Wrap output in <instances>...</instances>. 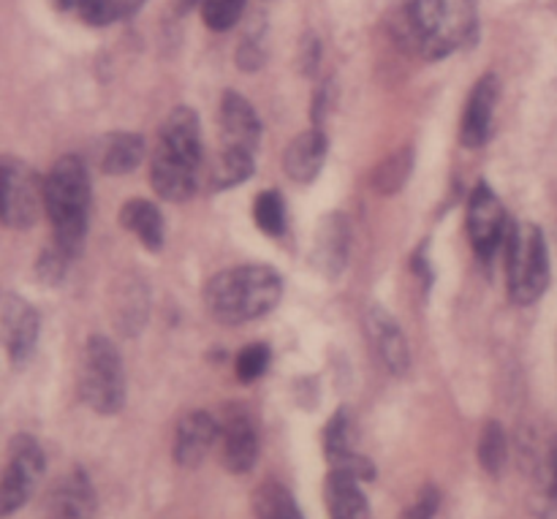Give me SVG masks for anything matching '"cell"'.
Masks as SVG:
<instances>
[{
  "label": "cell",
  "mask_w": 557,
  "mask_h": 519,
  "mask_svg": "<svg viewBox=\"0 0 557 519\" xmlns=\"http://www.w3.org/2000/svg\"><path fill=\"white\" fill-rule=\"evenodd\" d=\"M120 223L125 232L134 234L147 250H161L166 228H163V215L152 201L145 199H131L125 201L120 210Z\"/></svg>",
  "instance_id": "cell-21"
},
{
  "label": "cell",
  "mask_w": 557,
  "mask_h": 519,
  "mask_svg": "<svg viewBox=\"0 0 557 519\" xmlns=\"http://www.w3.org/2000/svg\"><path fill=\"white\" fill-rule=\"evenodd\" d=\"M441 509V493L435 487H422V493L417 495L411 506L406 509L403 519H433Z\"/></svg>",
  "instance_id": "cell-32"
},
{
  "label": "cell",
  "mask_w": 557,
  "mask_h": 519,
  "mask_svg": "<svg viewBox=\"0 0 557 519\" xmlns=\"http://www.w3.org/2000/svg\"><path fill=\"white\" fill-rule=\"evenodd\" d=\"M44 519H92L96 517V490L87 473L71 471L52 484L44 498Z\"/></svg>",
  "instance_id": "cell-10"
},
{
  "label": "cell",
  "mask_w": 557,
  "mask_h": 519,
  "mask_svg": "<svg viewBox=\"0 0 557 519\" xmlns=\"http://www.w3.org/2000/svg\"><path fill=\"white\" fill-rule=\"evenodd\" d=\"M413 169V150L406 147V150H397L392 152L389 158L375 166L373 172V188L384 196H395L403 185L408 183V174Z\"/></svg>",
  "instance_id": "cell-24"
},
{
  "label": "cell",
  "mask_w": 557,
  "mask_h": 519,
  "mask_svg": "<svg viewBox=\"0 0 557 519\" xmlns=\"http://www.w3.org/2000/svg\"><path fill=\"white\" fill-rule=\"evenodd\" d=\"M79 395L101 417H114L125 406L123 359L107 337L87 341L79 370Z\"/></svg>",
  "instance_id": "cell-6"
},
{
  "label": "cell",
  "mask_w": 557,
  "mask_h": 519,
  "mask_svg": "<svg viewBox=\"0 0 557 519\" xmlns=\"http://www.w3.org/2000/svg\"><path fill=\"white\" fill-rule=\"evenodd\" d=\"M201 163V125L190 107H177L163 120L150 163V185L161 199L185 201L194 196Z\"/></svg>",
  "instance_id": "cell-1"
},
{
  "label": "cell",
  "mask_w": 557,
  "mask_h": 519,
  "mask_svg": "<svg viewBox=\"0 0 557 519\" xmlns=\"http://www.w3.org/2000/svg\"><path fill=\"white\" fill-rule=\"evenodd\" d=\"M506 277L517 305H533L549 286V250L544 232L533 223L511 226L506 243Z\"/></svg>",
  "instance_id": "cell-5"
},
{
  "label": "cell",
  "mask_w": 557,
  "mask_h": 519,
  "mask_svg": "<svg viewBox=\"0 0 557 519\" xmlns=\"http://www.w3.org/2000/svg\"><path fill=\"white\" fill-rule=\"evenodd\" d=\"M509 457V444H506V430L498 422H487L479 438V462L490 477H498Z\"/></svg>",
  "instance_id": "cell-26"
},
{
  "label": "cell",
  "mask_w": 557,
  "mask_h": 519,
  "mask_svg": "<svg viewBox=\"0 0 557 519\" xmlns=\"http://www.w3.org/2000/svg\"><path fill=\"white\" fill-rule=\"evenodd\" d=\"M44 210L52 223L54 245L65 254H79L90 218V174L79 156H65L44 180Z\"/></svg>",
  "instance_id": "cell-3"
},
{
  "label": "cell",
  "mask_w": 557,
  "mask_h": 519,
  "mask_svg": "<svg viewBox=\"0 0 557 519\" xmlns=\"http://www.w3.org/2000/svg\"><path fill=\"white\" fill-rule=\"evenodd\" d=\"M38 341V316L22 297L5 294L3 297V343L9 359L22 368L36 351Z\"/></svg>",
  "instance_id": "cell-13"
},
{
  "label": "cell",
  "mask_w": 557,
  "mask_h": 519,
  "mask_svg": "<svg viewBox=\"0 0 557 519\" xmlns=\"http://www.w3.org/2000/svg\"><path fill=\"white\" fill-rule=\"evenodd\" d=\"M145 158V139L139 134H128V131H120L107 139L101 150V169L114 177H123V174L134 172L136 166Z\"/></svg>",
  "instance_id": "cell-22"
},
{
  "label": "cell",
  "mask_w": 557,
  "mask_h": 519,
  "mask_svg": "<svg viewBox=\"0 0 557 519\" xmlns=\"http://www.w3.org/2000/svg\"><path fill=\"white\" fill-rule=\"evenodd\" d=\"M44 452L30 435H16L9 446V462L3 471V484H0V515L11 517L16 509L30 501L38 479L44 477Z\"/></svg>",
  "instance_id": "cell-7"
},
{
  "label": "cell",
  "mask_w": 557,
  "mask_h": 519,
  "mask_svg": "<svg viewBox=\"0 0 557 519\" xmlns=\"http://www.w3.org/2000/svg\"><path fill=\"white\" fill-rule=\"evenodd\" d=\"M60 5H63V9H76V5L82 3V0H58Z\"/></svg>",
  "instance_id": "cell-34"
},
{
  "label": "cell",
  "mask_w": 557,
  "mask_h": 519,
  "mask_svg": "<svg viewBox=\"0 0 557 519\" xmlns=\"http://www.w3.org/2000/svg\"><path fill=\"white\" fill-rule=\"evenodd\" d=\"M468 234H471L473 250L484 264L495 259L500 245L509 243V218H506L504 205L487 183H479L473 188L471 201H468Z\"/></svg>",
  "instance_id": "cell-9"
},
{
  "label": "cell",
  "mask_w": 557,
  "mask_h": 519,
  "mask_svg": "<svg viewBox=\"0 0 557 519\" xmlns=\"http://www.w3.org/2000/svg\"><path fill=\"white\" fill-rule=\"evenodd\" d=\"M549 495L557 501V438L553 441V449H549Z\"/></svg>",
  "instance_id": "cell-33"
},
{
  "label": "cell",
  "mask_w": 557,
  "mask_h": 519,
  "mask_svg": "<svg viewBox=\"0 0 557 519\" xmlns=\"http://www.w3.org/2000/svg\"><path fill=\"white\" fill-rule=\"evenodd\" d=\"M368 335L370 343L375 346V354H379L381 362L386 364L389 373L403 375L411 368V351H408V343L400 324L384 308H379V305H373L368 310Z\"/></svg>",
  "instance_id": "cell-17"
},
{
  "label": "cell",
  "mask_w": 557,
  "mask_h": 519,
  "mask_svg": "<svg viewBox=\"0 0 557 519\" xmlns=\"http://www.w3.org/2000/svg\"><path fill=\"white\" fill-rule=\"evenodd\" d=\"M250 174H253V152L223 147L221 158H218L215 174H212V185H215L218 190L234 188V185L245 183Z\"/></svg>",
  "instance_id": "cell-25"
},
{
  "label": "cell",
  "mask_w": 557,
  "mask_h": 519,
  "mask_svg": "<svg viewBox=\"0 0 557 519\" xmlns=\"http://www.w3.org/2000/svg\"><path fill=\"white\" fill-rule=\"evenodd\" d=\"M253 515L256 519H305L294 495L277 482H264L256 487Z\"/></svg>",
  "instance_id": "cell-23"
},
{
  "label": "cell",
  "mask_w": 557,
  "mask_h": 519,
  "mask_svg": "<svg viewBox=\"0 0 557 519\" xmlns=\"http://www.w3.org/2000/svg\"><path fill=\"white\" fill-rule=\"evenodd\" d=\"M326 152H330V139L324 136V131L310 128L288 145L283 166L294 183H313L324 169Z\"/></svg>",
  "instance_id": "cell-19"
},
{
  "label": "cell",
  "mask_w": 557,
  "mask_h": 519,
  "mask_svg": "<svg viewBox=\"0 0 557 519\" xmlns=\"http://www.w3.org/2000/svg\"><path fill=\"white\" fill-rule=\"evenodd\" d=\"M194 3H201V0H180V5H183V9H188V5H194Z\"/></svg>",
  "instance_id": "cell-35"
},
{
  "label": "cell",
  "mask_w": 557,
  "mask_h": 519,
  "mask_svg": "<svg viewBox=\"0 0 557 519\" xmlns=\"http://www.w3.org/2000/svg\"><path fill=\"white\" fill-rule=\"evenodd\" d=\"M408 27L424 58L441 60L479 36L476 0H408Z\"/></svg>",
  "instance_id": "cell-4"
},
{
  "label": "cell",
  "mask_w": 557,
  "mask_h": 519,
  "mask_svg": "<svg viewBox=\"0 0 557 519\" xmlns=\"http://www.w3.org/2000/svg\"><path fill=\"white\" fill-rule=\"evenodd\" d=\"M221 125L223 147L256 152L261 141V120L248 98L239 92H226L221 101Z\"/></svg>",
  "instance_id": "cell-18"
},
{
  "label": "cell",
  "mask_w": 557,
  "mask_h": 519,
  "mask_svg": "<svg viewBox=\"0 0 557 519\" xmlns=\"http://www.w3.org/2000/svg\"><path fill=\"white\" fill-rule=\"evenodd\" d=\"M256 226L270 237H281L286 232V201L277 190H264L253 201Z\"/></svg>",
  "instance_id": "cell-27"
},
{
  "label": "cell",
  "mask_w": 557,
  "mask_h": 519,
  "mask_svg": "<svg viewBox=\"0 0 557 519\" xmlns=\"http://www.w3.org/2000/svg\"><path fill=\"white\" fill-rule=\"evenodd\" d=\"M283 297V281L272 267L248 264L221 272L207 283L205 302L221 324H245L275 310Z\"/></svg>",
  "instance_id": "cell-2"
},
{
  "label": "cell",
  "mask_w": 557,
  "mask_h": 519,
  "mask_svg": "<svg viewBox=\"0 0 557 519\" xmlns=\"http://www.w3.org/2000/svg\"><path fill=\"white\" fill-rule=\"evenodd\" d=\"M69 259L71 254H65L60 245H52V248L44 250L41 259H38V275L47 283H58L60 277L69 272Z\"/></svg>",
  "instance_id": "cell-31"
},
{
  "label": "cell",
  "mask_w": 557,
  "mask_h": 519,
  "mask_svg": "<svg viewBox=\"0 0 557 519\" xmlns=\"http://www.w3.org/2000/svg\"><path fill=\"white\" fill-rule=\"evenodd\" d=\"M245 0H201V20L210 30H228L239 22Z\"/></svg>",
  "instance_id": "cell-28"
},
{
  "label": "cell",
  "mask_w": 557,
  "mask_h": 519,
  "mask_svg": "<svg viewBox=\"0 0 557 519\" xmlns=\"http://www.w3.org/2000/svg\"><path fill=\"white\" fill-rule=\"evenodd\" d=\"M270 359L272 354L267 343H250V346H245L237 354V379L245 381V384L261 379L267 373V368H270Z\"/></svg>",
  "instance_id": "cell-30"
},
{
  "label": "cell",
  "mask_w": 557,
  "mask_h": 519,
  "mask_svg": "<svg viewBox=\"0 0 557 519\" xmlns=\"http://www.w3.org/2000/svg\"><path fill=\"white\" fill-rule=\"evenodd\" d=\"M76 11H79V16L87 25L103 27L117 22L123 14H128V3L125 0H82Z\"/></svg>",
  "instance_id": "cell-29"
},
{
  "label": "cell",
  "mask_w": 557,
  "mask_h": 519,
  "mask_svg": "<svg viewBox=\"0 0 557 519\" xmlns=\"http://www.w3.org/2000/svg\"><path fill=\"white\" fill-rule=\"evenodd\" d=\"M500 96V82L495 74H484L482 79L473 85L471 96H468L466 114H462L460 125V141L466 147H482L493 134V118L495 103Z\"/></svg>",
  "instance_id": "cell-14"
},
{
  "label": "cell",
  "mask_w": 557,
  "mask_h": 519,
  "mask_svg": "<svg viewBox=\"0 0 557 519\" xmlns=\"http://www.w3.org/2000/svg\"><path fill=\"white\" fill-rule=\"evenodd\" d=\"M324 452L332 462V471H346L357 477L359 482H373L375 468L354 446L351 417H348L346 408H341L324 428Z\"/></svg>",
  "instance_id": "cell-12"
},
{
  "label": "cell",
  "mask_w": 557,
  "mask_h": 519,
  "mask_svg": "<svg viewBox=\"0 0 557 519\" xmlns=\"http://www.w3.org/2000/svg\"><path fill=\"white\" fill-rule=\"evenodd\" d=\"M221 435V422L207 411H190L180 419L177 435H174V460L183 468H196L205 462L212 446Z\"/></svg>",
  "instance_id": "cell-15"
},
{
  "label": "cell",
  "mask_w": 557,
  "mask_h": 519,
  "mask_svg": "<svg viewBox=\"0 0 557 519\" xmlns=\"http://www.w3.org/2000/svg\"><path fill=\"white\" fill-rule=\"evenodd\" d=\"M221 460L232 473H248L259 457V435L253 419L239 408H232L221 419Z\"/></svg>",
  "instance_id": "cell-11"
},
{
  "label": "cell",
  "mask_w": 557,
  "mask_h": 519,
  "mask_svg": "<svg viewBox=\"0 0 557 519\" xmlns=\"http://www.w3.org/2000/svg\"><path fill=\"white\" fill-rule=\"evenodd\" d=\"M351 259V226L343 215H326L319 223L313 248V264L324 277H341Z\"/></svg>",
  "instance_id": "cell-16"
},
{
  "label": "cell",
  "mask_w": 557,
  "mask_h": 519,
  "mask_svg": "<svg viewBox=\"0 0 557 519\" xmlns=\"http://www.w3.org/2000/svg\"><path fill=\"white\" fill-rule=\"evenodd\" d=\"M326 509L330 519H370V506L364 498L359 479L346 471H332L326 479Z\"/></svg>",
  "instance_id": "cell-20"
},
{
  "label": "cell",
  "mask_w": 557,
  "mask_h": 519,
  "mask_svg": "<svg viewBox=\"0 0 557 519\" xmlns=\"http://www.w3.org/2000/svg\"><path fill=\"white\" fill-rule=\"evenodd\" d=\"M3 223L9 228H30L44 207V183L27 163L16 158H3Z\"/></svg>",
  "instance_id": "cell-8"
}]
</instances>
